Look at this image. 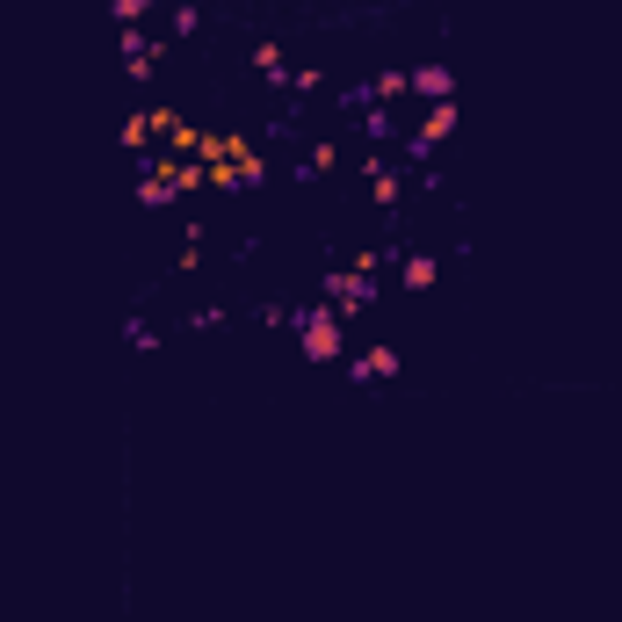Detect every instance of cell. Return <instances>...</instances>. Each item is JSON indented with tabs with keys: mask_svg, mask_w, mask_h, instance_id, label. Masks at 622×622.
I'll list each match as a JSON object with an SVG mask.
<instances>
[{
	"mask_svg": "<svg viewBox=\"0 0 622 622\" xmlns=\"http://www.w3.org/2000/svg\"><path fill=\"white\" fill-rule=\"evenodd\" d=\"M297 340H304V355H340V319L333 311H297Z\"/></svg>",
	"mask_w": 622,
	"mask_h": 622,
	"instance_id": "1",
	"label": "cell"
},
{
	"mask_svg": "<svg viewBox=\"0 0 622 622\" xmlns=\"http://www.w3.org/2000/svg\"><path fill=\"white\" fill-rule=\"evenodd\" d=\"M449 131H456V102H434V116H427V123H420V131H413V160H427V152H434V145H442Z\"/></svg>",
	"mask_w": 622,
	"mask_h": 622,
	"instance_id": "2",
	"label": "cell"
},
{
	"mask_svg": "<svg viewBox=\"0 0 622 622\" xmlns=\"http://www.w3.org/2000/svg\"><path fill=\"white\" fill-rule=\"evenodd\" d=\"M326 290H333V304H348V311H355V304H369V297H377V268H355V275H333V283H326Z\"/></svg>",
	"mask_w": 622,
	"mask_h": 622,
	"instance_id": "3",
	"label": "cell"
},
{
	"mask_svg": "<svg viewBox=\"0 0 622 622\" xmlns=\"http://www.w3.org/2000/svg\"><path fill=\"white\" fill-rule=\"evenodd\" d=\"M348 377H362V384H369V377H377V384H384V377H398V348H369V355L348 369Z\"/></svg>",
	"mask_w": 622,
	"mask_h": 622,
	"instance_id": "4",
	"label": "cell"
},
{
	"mask_svg": "<svg viewBox=\"0 0 622 622\" xmlns=\"http://www.w3.org/2000/svg\"><path fill=\"white\" fill-rule=\"evenodd\" d=\"M413 87H420V95H434V102H449V95H456V73H449V66H420Z\"/></svg>",
	"mask_w": 622,
	"mask_h": 622,
	"instance_id": "5",
	"label": "cell"
},
{
	"mask_svg": "<svg viewBox=\"0 0 622 622\" xmlns=\"http://www.w3.org/2000/svg\"><path fill=\"white\" fill-rule=\"evenodd\" d=\"M434 275H442V268H434L427 254H413V261H406V290H427V283H434Z\"/></svg>",
	"mask_w": 622,
	"mask_h": 622,
	"instance_id": "6",
	"label": "cell"
},
{
	"mask_svg": "<svg viewBox=\"0 0 622 622\" xmlns=\"http://www.w3.org/2000/svg\"><path fill=\"white\" fill-rule=\"evenodd\" d=\"M254 66H261L268 80H283V51H275V44H261V51H254Z\"/></svg>",
	"mask_w": 622,
	"mask_h": 622,
	"instance_id": "7",
	"label": "cell"
},
{
	"mask_svg": "<svg viewBox=\"0 0 622 622\" xmlns=\"http://www.w3.org/2000/svg\"><path fill=\"white\" fill-rule=\"evenodd\" d=\"M109 8H116V22H138V15L152 8V0H109Z\"/></svg>",
	"mask_w": 622,
	"mask_h": 622,
	"instance_id": "8",
	"label": "cell"
}]
</instances>
